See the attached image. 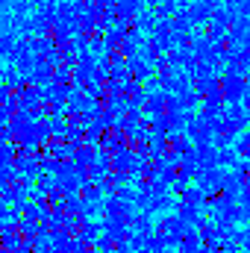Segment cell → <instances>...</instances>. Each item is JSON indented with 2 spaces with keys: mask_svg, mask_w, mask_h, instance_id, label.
<instances>
[{
  "mask_svg": "<svg viewBox=\"0 0 250 253\" xmlns=\"http://www.w3.org/2000/svg\"><path fill=\"white\" fill-rule=\"evenodd\" d=\"M138 253H150V251H138Z\"/></svg>",
  "mask_w": 250,
  "mask_h": 253,
  "instance_id": "45",
  "label": "cell"
},
{
  "mask_svg": "<svg viewBox=\"0 0 250 253\" xmlns=\"http://www.w3.org/2000/svg\"><path fill=\"white\" fill-rule=\"evenodd\" d=\"M239 159H242V156L236 153V147H233V144H227V147H218V165H221V168H233Z\"/></svg>",
  "mask_w": 250,
  "mask_h": 253,
  "instance_id": "22",
  "label": "cell"
},
{
  "mask_svg": "<svg viewBox=\"0 0 250 253\" xmlns=\"http://www.w3.org/2000/svg\"><path fill=\"white\" fill-rule=\"evenodd\" d=\"M224 118H230L233 124H239L242 129H248V126H250V109L245 106V103H230Z\"/></svg>",
  "mask_w": 250,
  "mask_h": 253,
  "instance_id": "14",
  "label": "cell"
},
{
  "mask_svg": "<svg viewBox=\"0 0 250 253\" xmlns=\"http://www.w3.org/2000/svg\"><path fill=\"white\" fill-rule=\"evenodd\" d=\"M91 253H106V251H97V248H91Z\"/></svg>",
  "mask_w": 250,
  "mask_h": 253,
  "instance_id": "44",
  "label": "cell"
},
{
  "mask_svg": "<svg viewBox=\"0 0 250 253\" xmlns=\"http://www.w3.org/2000/svg\"><path fill=\"white\" fill-rule=\"evenodd\" d=\"M194 88L200 91V97H209V94H221V80L218 77H203L194 83Z\"/></svg>",
  "mask_w": 250,
  "mask_h": 253,
  "instance_id": "20",
  "label": "cell"
},
{
  "mask_svg": "<svg viewBox=\"0 0 250 253\" xmlns=\"http://www.w3.org/2000/svg\"><path fill=\"white\" fill-rule=\"evenodd\" d=\"M44 194H47V203H50V206H53V203H62V200H65V191L59 189V183H53V186L44 191Z\"/></svg>",
  "mask_w": 250,
  "mask_h": 253,
  "instance_id": "33",
  "label": "cell"
},
{
  "mask_svg": "<svg viewBox=\"0 0 250 253\" xmlns=\"http://www.w3.org/2000/svg\"><path fill=\"white\" fill-rule=\"evenodd\" d=\"M224 174H227V168H221V165H215V168H197V174H194L191 183H197L206 194H215V191H221Z\"/></svg>",
  "mask_w": 250,
  "mask_h": 253,
  "instance_id": "2",
  "label": "cell"
},
{
  "mask_svg": "<svg viewBox=\"0 0 250 253\" xmlns=\"http://www.w3.org/2000/svg\"><path fill=\"white\" fill-rule=\"evenodd\" d=\"M242 248L250 253V227H248V236H245V242H242Z\"/></svg>",
  "mask_w": 250,
  "mask_h": 253,
  "instance_id": "42",
  "label": "cell"
},
{
  "mask_svg": "<svg viewBox=\"0 0 250 253\" xmlns=\"http://www.w3.org/2000/svg\"><path fill=\"white\" fill-rule=\"evenodd\" d=\"M15 159V144L12 141H3L0 144V162H12Z\"/></svg>",
  "mask_w": 250,
  "mask_h": 253,
  "instance_id": "35",
  "label": "cell"
},
{
  "mask_svg": "<svg viewBox=\"0 0 250 253\" xmlns=\"http://www.w3.org/2000/svg\"><path fill=\"white\" fill-rule=\"evenodd\" d=\"M174 212H177L180 221H186V224H191V227H197L200 218H203V209H200V206H194V203H183V200H177Z\"/></svg>",
  "mask_w": 250,
  "mask_h": 253,
  "instance_id": "8",
  "label": "cell"
},
{
  "mask_svg": "<svg viewBox=\"0 0 250 253\" xmlns=\"http://www.w3.org/2000/svg\"><path fill=\"white\" fill-rule=\"evenodd\" d=\"M83 129H85V144H100V135L106 132L103 126H97L94 121H88V124L83 126Z\"/></svg>",
  "mask_w": 250,
  "mask_h": 253,
  "instance_id": "27",
  "label": "cell"
},
{
  "mask_svg": "<svg viewBox=\"0 0 250 253\" xmlns=\"http://www.w3.org/2000/svg\"><path fill=\"white\" fill-rule=\"evenodd\" d=\"M50 248H53V253H71V248H74V236L65 233L62 227L53 230V233H50Z\"/></svg>",
  "mask_w": 250,
  "mask_h": 253,
  "instance_id": "15",
  "label": "cell"
},
{
  "mask_svg": "<svg viewBox=\"0 0 250 253\" xmlns=\"http://www.w3.org/2000/svg\"><path fill=\"white\" fill-rule=\"evenodd\" d=\"M245 189V177L242 174H236L233 168H227V174H224V183H221V194H227V197H239V191Z\"/></svg>",
  "mask_w": 250,
  "mask_h": 253,
  "instance_id": "7",
  "label": "cell"
},
{
  "mask_svg": "<svg viewBox=\"0 0 250 253\" xmlns=\"http://www.w3.org/2000/svg\"><path fill=\"white\" fill-rule=\"evenodd\" d=\"M83 194H65V200H62V206H65V212L68 215H83Z\"/></svg>",
  "mask_w": 250,
  "mask_h": 253,
  "instance_id": "24",
  "label": "cell"
},
{
  "mask_svg": "<svg viewBox=\"0 0 250 253\" xmlns=\"http://www.w3.org/2000/svg\"><path fill=\"white\" fill-rule=\"evenodd\" d=\"M233 147H236V153H239L242 159H248V156H250V126H248V129H242V132L236 135Z\"/></svg>",
  "mask_w": 250,
  "mask_h": 253,
  "instance_id": "23",
  "label": "cell"
},
{
  "mask_svg": "<svg viewBox=\"0 0 250 253\" xmlns=\"http://www.w3.org/2000/svg\"><path fill=\"white\" fill-rule=\"evenodd\" d=\"M124 144H126L124 132H115V129H106V132L100 135V144H97V147H100L103 153H109V156H112V153H115V150H121Z\"/></svg>",
  "mask_w": 250,
  "mask_h": 253,
  "instance_id": "13",
  "label": "cell"
},
{
  "mask_svg": "<svg viewBox=\"0 0 250 253\" xmlns=\"http://www.w3.org/2000/svg\"><path fill=\"white\" fill-rule=\"evenodd\" d=\"M83 215H65V221H62V230L65 233H71V236H77L80 233V227H83Z\"/></svg>",
  "mask_w": 250,
  "mask_h": 253,
  "instance_id": "29",
  "label": "cell"
},
{
  "mask_svg": "<svg viewBox=\"0 0 250 253\" xmlns=\"http://www.w3.org/2000/svg\"><path fill=\"white\" fill-rule=\"evenodd\" d=\"M68 124L71 126H85L88 124V115H85V112H68Z\"/></svg>",
  "mask_w": 250,
  "mask_h": 253,
  "instance_id": "36",
  "label": "cell"
},
{
  "mask_svg": "<svg viewBox=\"0 0 250 253\" xmlns=\"http://www.w3.org/2000/svg\"><path fill=\"white\" fill-rule=\"evenodd\" d=\"M47 124H50V132H53L56 138H65V129H68V118H62V115H50V118H47Z\"/></svg>",
  "mask_w": 250,
  "mask_h": 253,
  "instance_id": "28",
  "label": "cell"
},
{
  "mask_svg": "<svg viewBox=\"0 0 250 253\" xmlns=\"http://www.w3.org/2000/svg\"><path fill=\"white\" fill-rule=\"evenodd\" d=\"M177 200H183V203H194V206H200V209H203V203H206V191L200 189L197 183H191V186L177 197Z\"/></svg>",
  "mask_w": 250,
  "mask_h": 253,
  "instance_id": "19",
  "label": "cell"
},
{
  "mask_svg": "<svg viewBox=\"0 0 250 253\" xmlns=\"http://www.w3.org/2000/svg\"><path fill=\"white\" fill-rule=\"evenodd\" d=\"M112 194H115L118 200H124V203H132V200H135V186H132V183H129V186H118Z\"/></svg>",
  "mask_w": 250,
  "mask_h": 253,
  "instance_id": "30",
  "label": "cell"
},
{
  "mask_svg": "<svg viewBox=\"0 0 250 253\" xmlns=\"http://www.w3.org/2000/svg\"><path fill=\"white\" fill-rule=\"evenodd\" d=\"M39 103H42V91H36L33 85H30V88L24 85V88L18 91V106H21V109H33V106H39Z\"/></svg>",
  "mask_w": 250,
  "mask_h": 253,
  "instance_id": "18",
  "label": "cell"
},
{
  "mask_svg": "<svg viewBox=\"0 0 250 253\" xmlns=\"http://www.w3.org/2000/svg\"><path fill=\"white\" fill-rule=\"evenodd\" d=\"M194 153H197V165L200 168H215L218 165V147L209 141V144H194Z\"/></svg>",
  "mask_w": 250,
  "mask_h": 253,
  "instance_id": "11",
  "label": "cell"
},
{
  "mask_svg": "<svg viewBox=\"0 0 250 253\" xmlns=\"http://www.w3.org/2000/svg\"><path fill=\"white\" fill-rule=\"evenodd\" d=\"M103 218H121L126 227H132L135 206H132V203H124V200H118L115 194H109V197H103Z\"/></svg>",
  "mask_w": 250,
  "mask_h": 253,
  "instance_id": "3",
  "label": "cell"
},
{
  "mask_svg": "<svg viewBox=\"0 0 250 253\" xmlns=\"http://www.w3.org/2000/svg\"><path fill=\"white\" fill-rule=\"evenodd\" d=\"M248 221H250V206L236 203V224H248Z\"/></svg>",
  "mask_w": 250,
  "mask_h": 253,
  "instance_id": "37",
  "label": "cell"
},
{
  "mask_svg": "<svg viewBox=\"0 0 250 253\" xmlns=\"http://www.w3.org/2000/svg\"><path fill=\"white\" fill-rule=\"evenodd\" d=\"M112 253H135V251L129 248V242H118V245L112 248Z\"/></svg>",
  "mask_w": 250,
  "mask_h": 253,
  "instance_id": "40",
  "label": "cell"
},
{
  "mask_svg": "<svg viewBox=\"0 0 250 253\" xmlns=\"http://www.w3.org/2000/svg\"><path fill=\"white\" fill-rule=\"evenodd\" d=\"M53 183H56V177H53L50 171H42V174L36 177V186H39V189H42V191H47V189H50V186H53Z\"/></svg>",
  "mask_w": 250,
  "mask_h": 253,
  "instance_id": "32",
  "label": "cell"
},
{
  "mask_svg": "<svg viewBox=\"0 0 250 253\" xmlns=\"http://www.w3.org/2000/svg\"><path fill=\"white\" fill-rule=\"evenodd\" d=\"M186 227L188 224L177 218V212H165V215L156 221V233H165V236H180V239H183Z\"/></svg>",
  "mask_w": 250,
  "mask_h": 253,
  "instance_id": "6",
  "label": "cell"
},
{
  "mask_svg": "<svg viewBox=\"0 0 250 253\" xmlns=\"http://www.w3.org/2000/svg\"><path fill=\"white\" fill-rule=\"evenodd\" d=\"M115 245H118V242H115L112 236H106V233H100V236H97V242H94V248H97V251H106V253H112Z\"/></svg>",
  "mask_w": 250,
  "mask_h": 253,
  "instance_id": "31",
  "label": "cell"
},
{
  "mask_svg": "<svg viewBox=\"0 0 250 253\" xmlns=\"http://www.w3.org/2000/svg\"><path fill=\"white\" fill-rule=\"evenodd\" d=\"M80 194H83V200H103V191H100V186H97L94 180L83 183V189H80Z\"/></svg>",
  "mask_w": 250,
  "mask_h": 253,
  "instance_id": "26",
  "label": "cell"
},
{
  "mask_svg": "<svg viewBox=\"0 0 250 253\" xmlns=\"http://www.w3.org/2000/svg\"><path fill=\"white\" fill-rule=\"evenodd\" d=\"M91 248H94V245H88V242H83L80 236H74V248H71V253H91Z\"/></svg>",
  "mask_w": 250,
  "mask_h": 253,
  "instance_id": "39",
  "label": "cell"
},
{
  "mask_svg": "<svg viewBox=\"0 0 250 253\" xmlns=\"http://www.w3.org/2000/svg\"><path fill=\"white\" fill-rule=\"evenodd\" d=\"M71 77H74V71H71V68H59V71L53 74V83H56V85H68V83H71Z\"/></svg>",
  "mask_w": 250,
  "mask_h": 253,
  "instance_id": "34",
  "label": "cell"
},
{
  "mask_svg": "<svg viewBox=\"0 0 250 253\" xmlns=\"http://www.w3.org/2000/svg\"><path fill=\"white\" fill-rule=\"evenodd\" d=\"M165 100H168V91L162 88V91H150L147 97H144V115L150 118V115H159V112H165Z\"/></svg>",
  "mask_w": 250,
  "mask_h": 253,
  "instance_id": "9",
  "label": "cell"
},
{
  "mask_svg": "<svg viewBox=\"0 0 250 253\" xmlns=\"http://www.w3.org/2000/svg\"><path fill=\"white\" fill-rule=\"evenodd\" d=\"M65 141H68L71 147L85 144V129H83V126H71V124H68V129H65Z\"/></svg>",
  "mask_w": 250,
  "mask_h": 253,
  "instance_id": "25",
  "label": "cell"
},
{
  "mask_svg": "<svg viewBox=\"0 0 250 253\" xmlns=\"http://www.w3.org/2000/svg\"><path fill=\"white\" fill-rule=\"evenodd\" d=\"M47 80H50V68H42V71H36V74L30 77L33 85H42V83H47Z\"/></svg>",
  "mask_w": 250,
  "mask_h": 253,
  "instance_id": "38",
  "label": "cell"
},
{
  "mask_svg": "<svg viewBox=\"0 0 250 253\" xmlns=\"http://www.w3.org/2000/svg\"><path fill=\"white\" fill-rule=\"evenodd\" d=\"M186 135L194 141V144H209V141L215 138V129H212V124H209L206 118L194 115V118L188 121V126H186Z\"/></svg>",
  "mask_w": 250,
  "mask_h": 253,
  "instance_id": "4",
  "label": "cell"
},
{
  "mask_svg": "<svg viewBox=\"0 0 250 253\" xmlns=\"http://www.w3.org/2000/svg\"><path fill=\"white\" fill-rule=\"evenodd\" d=\"M245 91H248V80H242V74L227 71V74L221 77V94H224L227 103H242Z\"/></svg>",
  "mask_w": 250,
  "mask_h": 253,
  "instance_id": "1",
  "label": "cell"
},
{
  "mask_svg": "<svg viewBox=\"0 0 250 253\" xmlns=\"http://www.w3.org/2000/svg\"><path fill=\"white\" fill-rule=\"evenodd\" d=\"M15 253H33V245H30L27 239H21V242H18V248H15Z\"/></svg>",
  "mask_w": 250,
  "mask_h": 253,
  "instance_id": "41",
  "label": "cell"
},
{
  "mask_svg": "<svg viewBox=\"0 0 250 253\" xmlns=\"http://www.w3.org/2000/svg\"><path fill=\"white\" fill-rule=\"evenodd\" d=\"M18 242H21V233H18V227H3V230H0V248H6V251H15V248H18Z\"/></svg>",
  "mask_w": 250,
  "mask_h": 253,
  "instance_id": "21",
  "label": "cell"
},
{
  "mask_svg": "<svg viewBox=\"0 0 250 253\" xmlns=\"http://www.w3.org/2000/svg\"><path fill=\"white\" fill-rule=\"evenodd\" d=\"M129 230L150 236V233L156 230V221H153V215H150V212H135V218H132V227H129Z\"/></svg>",
  "mask_w": 250,
  "mask_h": 253,
  "instance_id": "17",
  "label": "cell"
},
{
  "mask_svg": "<svg viewBox=\"0 0 250 253\" xmlns=\"http://www.w3.org/2000/svg\"><path fill=\"white\" fill-rule=\"evenodd\" d=\"M100 233H103V224H100V221H94V218H85V221H83V227H80V233H77V236H80V239H83V242H88V245H94V242H97V236H100Z\"/></svg>",
  "mask_w": 250,
  "mask_h": 253,
  "instance_id": "16",
  "label": "cell"
},
{
  "mask_svg": "<svg viewBox=\"0 0 250 253\" xmlns=\"http://www.w3.org/2000/svg\"><path fill=\"white\" fill-rule=\"evenodd\" d=\"M100 224H103V233L112 236L115 242H126V239H129V227H126L121 218H103Z\"/></svg>",
  "mask_w": 250,
  "mask_h": 253,
  "instance_id": "12",
  "label": "cell"
},
{
  "mask_svg": "<svg viewBox=\"0 0 250 253\" xmlns=\"http://www.w3.org/2000/svg\"><path fill=\"white\" fill-rule=\"evenodd\" d=\"M33 253H53V248H33Z\"/></svg>",
  "mask_w": 250,
  "mask_h": 253,
  "instance_id": "43",
  "label": "cell"
},
{
  "mask_svg": "<svg viewBox=\"0 0 250 253\" xmlns=\"http://www.w3.org/2000/svg\"><path fill=\"white\" fill-rule=\"evenodd\" d=\"M97 100L88 94V91H80V88H68V112H88L94 109Z\"/></svg>",
  "mask_w": 250,
  "mask_h": 253,
  "instance_id": "5",
  "label": "cell"
},
{
  "mask_svg": "<svg viewBox=\"0 0 250 253\" xmlns=\"http://www.w3.org/2000/svg\"><path fill=\"white\" fill-rule=\"evenodd\" d=\"M97 144H80V147H74V153H71V162L74 165H80V168H88L91 162H94V156H97Z\"/></svg>",
  "mask_w": 250,
  "mask_h": 253,
  "instance_id": "10",
  "label": "cell"
}]
</instances>
